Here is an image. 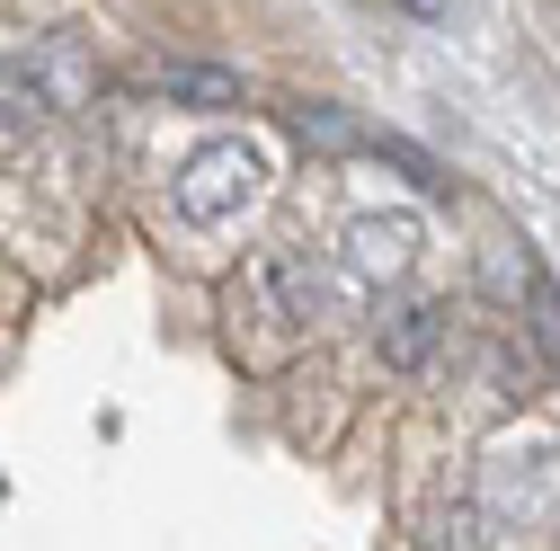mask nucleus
Wrapping results in <instances>:
<instances>
[{
	"instance_id": "6e6552de",
	"label": "nucleus",
	"mask_w": 560,
	"mask_h": 551,
	"mask_svg": "<svg viewBox=\"0 0 560 551\" xmlns=\"http://www.w3.org/2000/svg\"><path fill=\"white\" fill-rule=\"evenodd\" d=\"M294 133H303L312 152H329V161H338V152H365V133H374V125H357L347 107H294Z\"/></svg>"
},
{
	"instance_id": "39448f33",
	"label": "nucleus",
	"mask_w": 560,
	"mask_h": 551,
	"mask_svg": "<svg viewBox=\"0 0 560 551\" xmlns=\"http://www.w3.org/2000/svg\"><path fill=\"white\" fill-rule=\"evenodd\" d=\"M445 329H454V312H445V303H392V312L374 320V338H383V365H400V374H428V365H436V348H445Z\"/></svg>"
},
{
	"instance_id": "f257e3e1",
	"label": "nucleus",
	"mask_w": 560,
	"mask_h": 551,
	"mask_svg": "<svg viewBox=\"0 0 560 551\" xmlns=\"http://www.w3.org/2000/svg\"><path fill=\"white\" fill-rule=\"evenodd\" d=\"M267 196V152L249 143V133H223V143H205V152H187V169H178V214L187 223H241L249 204Z\"/></svg>"
},
{
	"instance_id": "9b49d317",
	"label": "nucleus",
	"mask_w": 560,
	"mask_h": 551,
	"mask_svg": "<svg viewBox=\"0 0 560 551\" xmlns=\"http://www.w3.org/2000/svg\"><path fill=\"white\" fill-rule=\"evenodd\" d=\"M400 10H409V19H445L454 0H400Z\"/></svg>"
},
{
	"instance_id": "7ed1b4c3",
	"label": "nucleus",
	"mask_w": 560,
	"mask_h": 551,
	"mask_svg": "<svg viewBox=\"0 0 560 551\" xmlns=\"http://www.w3.org/2000/svg\"><path fill=\"white\" fill-rule=\"evenodd\" d=\"M471 507L489 525H551L560 516V445H489Z\"/></svg>"
},
{
	"instance_id": "20e7f679",
	"label": "nucleus",
	"mask_w": 560,
	"mask_h": 551,
	"mask_svg": "<svg viewBox=\"0 0 560 551\" xmlns=\"http://www.w3.org/2000/svg\"><path fill=\"white\" fill-rule=\"evenodd\" d=\"M338 258H347V276H357V285H392V276L418 267V214H357Z\"/></svg>"
},
{
	"instance_id": "f03ea898",
	"label": "nucleus",
	"mask_w": 560,
	"mask_h": 551,
	"mask_svg": "<svg viewBox=\"0 0 560 551\" xmlns=\"http://www.w3.org/2000/svg\"><path fill=\"white\" fill-rule=\"evenodd\" d=\"M0 90H10L19 107H45V116H81V107L98 98V54H90L72 27H54V36H36L27 54L0 62Z\"/></svg>"
},
{
	"instance_id": "423d86ee",
	"label": "nucleus",
	"mask_w": 560,
	"mask_h": 551,
	"mask_svg": "<svg viewBox=\"0 0 560 551\" xmlns=\"http://www.w3.org/2000/svg\"><path fill=\"white\" fill-rule=\"evenodd\" d=\"M143 90H161L178 107H241V81L223 62H143Z\"/></svg>"
},
{
	"instance_id": "0eeeda50",
	"label": "nucleus",
	"mask_w": 560,
	"mask_h": 551,
	"mask_svg": "<svg viewBox=\"0 0 560 551\" xmlns=\"http://www.w3.org/2000/svg\"><path fill=\"white\" fill-rule=\"evenodd\" d=\"M267 276H276V294H285V312H294V320H320V312H329V276H320L312 258H294V249H285V258H267Z\"/></svg>"
},
{
	"instance_id": "1a4fd4ad",
	"label": "nucleus",
	"mask_w": 560,
	"mask_h": 551,
	"mask_svg": "<svg viewBox=\"0 0 560 551\" xmlns=\"http://www.w3.org/2000/svg\"><path fill=\"white\" fill-rule=\"evenodd\" d=\"M489 534H499V525H489V516H480L471 499H454V507L436 516V534H428V551H480Z\"/></svg>"
},
{
	"instance_id": "9d476101",
	"label": "nucleus",
	"mask_w": 560,
	"mask_h": 551,
	"mask_svg": "<svg viewBox=\"0 0 560 551\" xmlns=\"http://www.w3.org/2000/svg\"><path fill=\"white\" fill-rule=\"evenodd\" d=\"M525 303H534V329H542V348L560 356V285L542 276V258H525Z\"/></svg>"
}]
</instances>
